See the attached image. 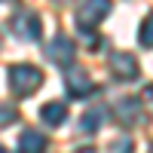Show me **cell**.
Masks as SVG:
<instances>
[{
	"mask_svg": "<svg viewBox=\"0 0 153 153\" xmlns=\"http://www.w3.org/2000/svg\"><path fill=\"white\" fill-rule=\"evenodd\" d=\"M40 86H43V71L40 68H34V65H12L9 68V89L19 98L34 95Z\"/></svg>",
	"mask_w": 153,
	"mask_h": 153,
	"instance_id": "1",
	"label": "cell"
},
{
	"mask_svg": "<svg viewBox=\"0 0 153 153\" xmlns=\"http://www.w3.org/2000/svg\"><path fill=\"white\" fill-rule=\"evenodd\" d=\"M9 31L22 43H37L43 37V22H40L37 12H16L12 22H9Z\"/></svg>",
	"mask_w": 153,
	"mask_h": 153,
	"instance_id": "2",
	"label": "cell"
},
{
	"mask_svg": "<svg viewBox=\"0 0 153 153\" xmlns=\"http://www.w3.org/2000/svg\"><path fill=\"white\" fill-rule=\"evenodd\" d=\"M110 12V0H83L76 9V28H95Z\"/></svg>",
	"mask_w": 153,
	"mask_h": 153,
	"instance_id": "3",
	"label": "cell"
},
{
	"mask_svg": "<svg viewBox=\"0 0 153 153\" xmlns=\"http://www.w3.org/2000/svg\"><path fill=\"white\" fill-rule=\"evenodd\" d=\"M65 86H68V95L71 98H86L95 92V83L83 68H71L68 65V74H65Z\"/></svg>",
	"mask_w": 153,
	"mask_h": 153,
	"instance_id": "4",
	"label": "cell"
},
{
	"mask_svg": "<svg viewBox=\"0 0 153 153\" xmlns=\"http://www.w3.org/2000/svg\"><path fill=\"white\" fill-rule=\"evenodd\" d=\"M46 58L55 61L58 68H68L71 61H74V40H71V37H65V34H58L55 40H49V46H46Z\"/></svg>",
	"mask_w": 153,
	"mask_h": 153,
	"instance_id": "5",
	"label": "cell"
},
{
	"mask_svg": "<svg viewBox=\"0 0 153 153\" xmlns=\"http://www.w3.org/2000/svg\"><path fill=\"white\" fill-rule=\"evenodd\" d=\"M110 74L120 76V80H135L141 68H138V58L132 52H113L110 55Z\"/></svg>",
	"mask_w": 153,
	"mask_h": 153,
	"instance_id": "6",
	"label": "cell"
},
{
	"mask_svg": "<svg viewBox=\"0 0 153 153\" xmlns=\"http://www.w3.org/2000/svg\"><path fill=\"white\" fill-rule=\"evenodd\" d=\"M141 101L138 98H120L117 101V120L123 123V126H135V123H141L144 117H141Z\"/></svg>",
	"mask_w": 153,
	"mask_h": 153,
	"instance_id": "7",
	"label": "cell"
},
{
	"mask_svg": "<svg viewBox=\"0 0 153 153\" xmlns=\"http://www.w3.org/2000/svg\"><path fill=\"white\" fill-rule=\"evenodd\" d=\"M40 120L46 123V126H65V120H68V107L61 104V101H49V104H43L40 107Z\"/></svg>",
	"mask_w": 153,
	"mask_h": 153,
	"instance_id": "8",
	"label": "cell"
},
{
	"mask_svg": "<svg viewBox=\"0 0 153 153\" xmlns=\"http://www.w3.org/2000/svg\"><path fill=\"white\" fill-rule=\"evenodd\" d=\"M46 150V138L34 129H25L19 135V153H43Z\"/></svg>",
	"mask_w": 153,
	"mask_h": 153,
	"instance_id": "9",
	"label": "cell"
},
{
	"mask_svg": "<svg viewBox=\"0 0 153 153\" xmlns=\"http://www.w3.org/2000/svg\"><path fill=\"white\" fill-rule=\"evenodd\" d=\"M104 120H107V107H92L80 117V129L83 132H98L104 126Z\"/></svg>",
	"mask_w": 153,
	"mask_h": 153,
	"instance_id": "10",
	"label": "cell"
},
{
	"mask_svg": "<svg viewBox=\"0 0 153 153\" xmlns=\"http://www.w3.org/2000/svg\"><path fill=\"white\" fill-rule=\"evenodd\" d=\"M138 40H141V46L153 49V12L141 22V31H138Z\"/></svg>",
	"mask_w": 153,
	"mask_h": 153,
	"instance_id": "11",
	"label": "cell"
},
{
	"mask_svg": "<svg viewBox=\"0 0 153 153\" xmlns=\"http://www.w3.org/2000/svg\"><path fill=\"white\" fill-rule=\"evenodd\" d=\"M16 120H19L16 107H9V104H0V129H3V126H12Z\"/></svg>",
	"mask_w": 153,
	"mask_h": 153,
	"instance_id": "12",
	"label": "cell"
},
{
	"mask_svg": "<svg viewBox=\"0 0 153 153\" xmlns=\"http://www.w3.org/2000/svg\"><path fill=\"white\" fill-rule=\"evenodd\" d=\"M83 31V43H86V49H98L101 43H98V37L95 34H89V28H80Z\"/></svg>",
	"mask_w": 153,
	"mask_h": 153,
	"instance_id": "13",
	"label": "cell"
},
{
	"mask_svg": "<svg viewBox=\"0 0 153 153\" xmlns=\"http://www.w3.org/2000/svg\"><path fill=\"white\" fill-rule=\"evenodd\" d=\"M113 150H117V153H132L135 144H132V141H117V144H113Z\"/></svg>",
	"mask_w": 153,
	"mask_h": 153,
	"instance_id": "14",
	"label": "cell"
},
{
	"mask_svg": "<svg viewBox=\"0 0 153 153\" xmlns=\"http://www.w3.org/2000/svg\"><path fill=\"white\" fill-rule=\"evenodd\" d=\"M144 95H147V101L153 104V86H147V92H144Z\"/></svg>",
	"mask_w": 153,
	"mask_h": 153,
	"instance_id": "15",
	"label": "cell"
},
{
	"mask_svg": "<svg viewBox=\"0 0 153 153\" xmlns=\"http://www.w3.org/2000/svg\"><path fill=\"white\" fill-rule=\"evenodd\" d=\"M76 153H98L95 147H83V150H76Z\"/></svg>",
	"mask_w": 153,
	"mask_h": 153,
	"instance_id": "16",
	"label": "cell"
},
{
	"mask_svg": "<svg viewBox=\"0 0 153 153\" xmlns=\"http://www.w3.org/2000/svg\"><path fill=\"white\" fill-rule=\"evenodd\" d=\"M0 153H9V150H6V147H0Z\"/></svg>",
	"mask_w": 153,
	"mask_h": 153,
	"instance_id": "17",
	"label": "cell"
},
{
	"mask_svg": "<svg viewBox=\"0 0 153 153\" xmlns=\"http://www.w3.org/2000/svg\"><path fill=\"white\" fill-rule=\"evenodd\" d=\"M55 3H68V0H55Z\"/></svg>",
	"mask_w": 153,
	"mask_h": 153,
	"instance_id": "18",
	"label": "cell"
},
{
	"mask_svg": "<svg viewBox=\"0 0 153 153\" xmlns=\"http://www.w3.org/2000/svg\"><path fill=\"white\" fill-rule=\"evenodd\" d=\"M150 153H153V147H150Z\"/></svg>",
	"mask_w": 153,
	"mask_h": 153,
	"instance_id": "19",
	"label": "cell"
}]
</instances>
